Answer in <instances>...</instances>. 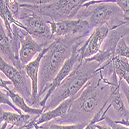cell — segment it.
I'll list each match as a JSON object with an SVG mask.
<instances>
[{"instance_id": "cell-1", "label": "cell", "mask_w": 129, "mask_h": 129, "mask_svg": "<svg viewBox=\"0 0 129 129\" xmlns=\"http://www.w3.org/2000/svg\"><path fill=\"white\" fill-rule=\"evenodd\" d=\"M79 91L68 113L63 118L50 121L57 124H87L99 111H104L111 95V82L101 70Z\"/></svg>"}, {"instance_id": "cell-2", "label": "cell", "mask_w": 129, "mask_h": 129, "mask_svg": "<svg viewBox=\"0 0 129 129\" xmlns=\"http://www.w3.org/2000/svg\"><path fill=\"white\" fill-rule=\"evenodd\" d=\"M84 36L56 37L41 60L39 73V97L47 91L49 85L70 56L74 44Z\"/></svg>"}, {"instance_id": "cell-3", "label": "cell", "mask_w": 129, "mask_h": 129, "mask_svg": "<svg viewBox=\"0 0 129 129\" xmlns=\"http://www.w3.org/2000/svg\"><path fill=\"white\" fill-rule=\"evenodd\" d=\"M100 66V63L96 61H87L84 59L78 62L74 69L48 98L44 111L54 108L63 101L76 95L99 72Z\"/></svg>"}, {"instance_id": "cell-4", "label": "cell", "mask_w": 129, "mask_h": 129, "mask_svg": "<svg viewBox=\"0 0 129 129\" xmlns=\"http://www.w3.org/2000/svg\"><path fill=\"white\" fill-rule=\"evenodd\" d=\"M74 19L87 20L92 30L104 24L114 28L127 23L121 9L112 3H101L82 7Z\"/></svg>"}, {"instance_id": "cell-5", "label": "cell", "mask_w": 129, "mask_h": 129, "mask_svg": "<svg viewBox=\"0 0 129 129\" xmlns=\"http://www.w3.org/2000/svg\"><path fill=\"white\" fill-rule=\"evenodd\" d=\"M26 27V32L43 47L48 46L54 40L49 19L29 8L21 6L16 17Z\"/></svg>"}, {"instance_id": "cell-6", "label": "cell", "mask_w": 129, "mask_h": 129, "mask_svg": "<svg viewBox=\"0 0 129 129\" xmlns=\"http://www.w3.org/2000/svg\"><path fill=\"white\" fill-rule=\"evenodd\" d=\"M89 0H56L46 5L20 4V6L29 8L53 21L72 19L76 17L83 5Z\"/></svg>"}, {"instance_id": "cell-7", "label": "cell", "mask_w": 129, "mask_h": 129, "mask_svg": "<svg viewBox=\"0 0 129 129\" xmlns=\"http://www.w3.org/2000/svg\"><path fill=\"white\" fill-rule=\"evenodd\" d=\"M13 25V37L9 38L6 32L3 24L0 25V50L1 57L7 62L12 63L20 71H25L24 66L22 65L19 57V44L20 38L23 34L27 33L16 25Z\"/></svg>"}, {"instance_id": "cell-8", "label": "cell", "mask_w": 129, "mask_h": 129, "mask_svg": "<svg viewBox=\"0 0 129 129\" xmlns=\"http://www.w3.org/2000/svg\"><path fill=\"white\" fill-rule=\"evenodd\" d=\"M127 35H129V24L127 23H124L111 29L104 40L100 51L93 56L85 58L84 60L87 61H96L100 65L111 60L115 56L116 48L119 41Z\"/></svg>"}, {"instance_id": "cell-9", "label": "cell", "mask_w": 129, "mask_h": 129, "mask_svg": "<svg viewBox=\"0 0 129 129\" xmlns=\"http://www.w3.org/2000/svg\"><path fill=\"white\" fill-rule=\"evenodd\" d=\"M0 70L12 82L13 88L25 98L27 104L33 106L32 90L29 86L26 71H20L13 65H10L3 58H0Z\"/></svg>"}, {"instance_id": "cell-10", "label": "cell", "mask_w": 129, "mask_h": 129, "mask_svg": "<svg viewBox=\"0 0 129 129\" xmlns=\"http://www.w3.org/2000/svg\"><path fill=\"white\" fill-rule=\"evenodd\" d=\"M53 37L65 36L87 37L92 31L89 22L82 19H72L62 21L49 19Z\"/></svg>"}, {"instance_id": "cell-11", "label": "cell", "mask_w": 129, "mask_h": 129, "mask_svg": "<svg viewBox=\"0 0 129 129\" xmlns=\"http://www.w3.org/2000/svg\"><path fill=\"white\" fill-rule=\"evenodd\" d=\"M82 40H83V39L78 40L74 44L73 48H72L71 55H70V56L65 61L63 65L62 66V67L59 70V72H58L57 74L56 75L53 80L49 85L48 90H47V91H46L45 97L40 101V108H43L44 109L45 105L46 104V101H47L48 98L53 93V92L56 90V88L58 86L62 83V81L70 74V72H71L72 70L74 69V67H76L77 63L80 61V53L78 51V48L82 45V43H84V41H82Z\"/></svg>"}, {"instance_id": "cell-12", "label": "cell", "mask_w": 129, "mask_h": 129, "mask_svg": "<svg viewBox=\"0 0 129 129\" xmlns=\"http://www.w3.org/2000/svg\"><path fill=\"white\" fill-rule=\"evenodd\" d=\"M111 29L113 28L108 24H104L93 29V30L88 36V38L84 40L82 45L78 48V51L80 53V60H82L85 58L91 57L98 53Z\"/></svg>"}, {"instance_id": "cell-13", "label": "cell", "mask_w": 129, "mask_h": 129, "mask_svg": "<svg viewBox=\"0 0 129 129\" xmlns=\"http://www.w3.org/2000/svg\"><path fill=\"white\" fill-rule=\"evenodd\" d=\"M108 79L111 84V95L108 104H111V106L114 108L115 113L118 116V118H121L120 121H115L129 128V110L125 108L122 96L119 90L120 83L118 77L117 76L116 73H114L108 77Z\"/></svg>"}, {"instance_id": "cell-14", "label": "cell", "mask_w": 129, "mask_h": 129, "mask_svg": "<svg viewBox=\"0 0 129 129\" xmlns=\"http://www.w3.org/2000/svg\"><path fill=\"white\" fill-rule=\"evenodd\" d=\"M79 92L76 95L67 98L66 100L60 102L56 107H55L53 109L45 111L43 112V114L39 116H35L31 120V121L26 125V128H37L38 129L39 125H40L43 123L48 122L50 121H53L56 118H63L69 111V109L71 106L74 101L78 97Z\"/></svg>"}, {"instance_id": "cell-15", "label": "cell", "mask_w": 129, "mask_h": 129, "mask_svg": "<svg viewBox=\"0 0 129 129\" xmlns=\"http://www.w3.org/2000/svg\"><path fill=\"white\" fill-rule=\"evenodd\" d=\"M50 46V45H49ZM49 46L45 47L42 52H40L36 59L31 60L29 63L24 66L25 71L27 77L29 78L31 82L32 98H33V106L35 108H40V101L42 99L39 97V73L41 60L44 54L49 49Z\"/></svg>"}, {"instance_id": "cell-16", "label": "cell", "mask_w": 129, "mask_h": 129, "mask_svg": "<svg viewBox=\"0 0 129 129\" xmlns=\"http://www.w3.org/2000/svg\"><path fill=\"white\" fill-rule=\"evenodd\" d=\"M13 84V82L10 80H6L3 78L0 79V87L1 88L4 89L8 94V96L10 98L12 101L18 107L20 110H22L24 113L29 114L32 116H40L43 112L44 111V109L43 108H35V107H31L29 105L26 101L25 98H23L20 93H19L14 88L10 89L9 87V85Z\"/></svg>"}, {"instance_id": "cell-17", "label": "cell", "mask_w": 129, "mask_h": 129, "mask_svg": "<svg viewBox=\"0 0 129 129\" xmlns=\"http://www.w3.org/2000/svg\"><path fill=\"white\" fill-rule=\"evenodd\" d=\"M44 49L43 46L35 40L30 34L26 33L20 38L19 57L23 66L29 63L37 53Z\"/></svg>"}, {"instance_id": "cell-18", "label": "cell", "mask_w": 129, "mask_h": 129, "mask_svg": "<svg viewBox=\"0 0 129 129\" xmlns=\"http://www.w3.org/2000/svg\"><path fill=\"white\" fill-rule=\"evenodd\" d=\"M33 117L29 114H19L4 111L2 107L0 109V121L1 129L6 128L8 124H11L9 128H26V125L31 121Z\"/></svg>"}, {"instance_id": "cell-19", "label": "cell", "mask_w": 129, "mask_h": 129, "mask_svg": "<svg viewBox=\"0 0 129 129\" xmlns=\"http://www.w3.org/2000/svg\"><path fill=\"white\" fill-rule=\"evenodd\" d=\"M0 16L3 20L6 32L9 38L13 37V29L12 27V24L16 25L17 26L26 30L25 26L15 17L12 11L6 6L4 0H0Z\"/></svg>"}, {"instance_id": "cell-20", "label": "cell", "mask_w": 129, "mask_h": 129, "mask_svg": "<svg viewBox=\"0 0 129 129\" xmlns=\"http://www.w3.org/2000/svg\"><path fill=\"white\" fill-rule=\"evenodd\" d=\"M86 125L84 124H57L52 121L45 122L39 125V128L40 129H81L85 128Z\"/></svg>"}, {"instance_id": "cell-21", "label": "cell", "mask_w": 129, "mask_h": 129, "mask_svg": "<svg viewBox=\"0 0 129 129\" xmlns=\"http://www.w3.org/2000/svg\"><path fill=\"white\" fill-rule=\"evenodd\" d=\"M115 55L126 57L129 59V46L126 43L124 37L122 38L117 46Z\"/></svg>"}, {"instance_id": "cell-22", "label": "cell", "mask_w": 129, "mask_h": 129, "mask_svg": "<svg viewBox=\"0 0 129 129\" xmlns=\"http://www.w3.org/2000/svg\"><path fill=\"white\" fill-rule=\"evenodd\" d=\"M12 100L8 96L6 91H2L0 92V101H1V104H7L9 106H10L13 109L15 110L16 112H18L19 114H22V110H20L18 107H16V105L13 104V101H11Z\"/></svg>"}, {"instance_id": "cell-23", "label": "cell", "mask_w": 129, "mask_h": 129, "mask_svg": "<svg viewBox=\"0 0 129 129\" xmlns=\"http://www.w3.org/2000/svg\"><path fill=\"white\" fill-rule=\"evenodd\" d=\"M6 6L9 7V9L12 11L15 17L16 18L18 15L19 14V12L21 9L20 3L18 0H4Z\"/></svg>"}, {"instance_id": "cell-24", "label": "cell", "mask_w": 129, "mask_h": 129, "mask_svg": "<svg viewBox=\"0 0 129 129\" xmlns=\"http://www.w3.org/2000/svg\"><path fill=\"white\" fill-rule=\"evenodd\" d=\"M20 4H30V5H46L50 4L56 0H18Z\"/></svg>"}, {"instance_id": "cell-25", "label": "cell", "mask_w": 129, "mask_h": 129, "mask_svg": "<svg viewBox=\"0 0 129 129\" xmlns=\"http://www.w3.org/2000/svg\"><path fill=\"white\" fill-rule=\"evenodd\" d=\"M104 120L106 122V124L111 127V129H122V128H127L126 126L124 125H122L121 124H118L115 121L112 120L111 118H110L108 116H104Z\"/></svg>"}, {"instance_id": "cell-26", "label": "cell", "mask_w": 129, "mask_h": 129, "mask_svg": "<svg viewBox=\"0 0 129 129\" xmlns=\"http://www.w3.org/2000/svg\"><path fill=\"white\" fill-rule=\"evenodd\" d=\"M119 83H120V87H121V90L123 91V93H124L125 98H126L127 104H128V106H129V85L124 80L120 81ZM128 124H129V121H128Z\"/></svg>"}, {"instance_id": "cell-27", "label": "cell", "mask_w": 129, "mask_h": 129, "mask_svg": "<svg viewBox=\"0 0 129 129\" xmlns=\"http://www.w3.org/2000/svg\"><path fill=\"white\" fill-rule=\"evenodd\" d=\"M89 1H91V0H89Z\"/></svg>"}]
</instances>
